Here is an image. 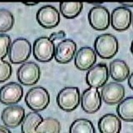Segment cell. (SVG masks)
<instances>
[{"label":"cell","instance_id":"cell-1","mask_svg":"<svg viewBox=\"0 0 133 133\" xmlns=\"http://www.w3.org/2000/svg\"><path fill=\"white\" fill-rule=\"evenodd\" d=\"M119 42L117 38L112 34L105 33L96 37L94 47L96 54L104 59L113 58L119 50Z\"/></svg>","mask_w":133,"mask_h":133},{"label":"cell","instance_id":"cell-2","mask_svg":"<svg viewBox=\"0 0 133 133\" xmlns=\"http://www.w3.org/2000/svg\"><path fill=\"white\" fill-rule=\"evenodd\" d=\"M25 101L29 108L34 111H40L47 108L49 105L50 102V95L44 87H34L27 92Z\"/></svg>","mask_w":133,"mask_h":133},{"label":"cell","instance_id":"cell-3","mask_svg":"<svg viewBox=\"0 0 133 133\" xmlns=\"http://www.w3.org/2000/svg\"><path fill=\"white\" fill-rule=\"evenodd\" d=\"M31 53V44L25 38H17L11 42L8 50L9 59L12 63L18 64L26 61Z\"/></svg>","mask_w":133,"mask_h":133},{"label":"cell","instance_id":"cell-4","mask_svg":"<svg viewBox=\"0 0 133 133\" xmlns=\"http://www.w3.org/2000/svg\"><path fill=\"white\" fill-rule=\"evenodd\" d=\"M80 96V91L77 87H65L59 91L56 101L61 109L70 112L78 107Z\"/></svg>","mask_w":133,"mask_h":133},{"label":"cell","instance_id":"cell-5","mask_svg":"<svg viewBox=\"0 0 133 133\" xmlns=\"http://www.w3.org/2000/svg\"><path fill=\"white\" fill-rule=\"evenodd\" d=\"M55 45L48 36L38 37L33 44V55L39 61L49 62L53 58Z\"/></svg>","mask_w":133,"mask_h":133},{"label":"cell","instance_id":"cell-6","mask_svg":"<svg viewBox=\"0 0 133 133\" xmlns=\"http://www.w3.org/2000/svg\"><path fill=\"white\" fill-rule=\"evenodd\" d=\"M109 78V71L107 65L99 63L93 65L86 74V82L90 87L100 88L107 82Z\"/></svg>","mask_w":133,"mask_h":133},{"label":"cell","instance_id":"cell-7","mask_svg":"<svg viewBox=\"0 0 133 133\" xmlns=\"http://www.w3.org/2000/svg\"><path fill=\"white\" fill-rule=\"evenodd\" d=\"M40 75V67L35 62H25L17 70L18 81L24 85L35 84L39 80Z\"/></svg>","mask_w":133,"mask_h":133},{"label":"cell","instance_id":"cell-8","mask_svg":"<svg viewBox=\"0 0 133 133\" xmlns=\"http://www.w3.org/2000/svg\"><path fill=\"white\" fill-rule=\"evenodd\" d=\"M88 20L91 26L96 30L103 31L110 25V12L108 8L102 5L92 7L89 11Z\"/></svg>","mask_w":133,"mask_h":133},{"label":"cell","instance_id":"cell-9","mask_svg":"<svg viewBox=\"0 0 133 133\" xmlns=\"http://www.w3.org/2000/svg\"><path fill=\"white\" fill-rule=\"evenodd\" d=\"M36 20L42 27L51 29L59 24L61 14L56 7L47 4L41 7L36 12Z\"/></svg>","mask_w":133,"mask_h":133},{"label":"cell","instance_id":"cell-10","mask_svg":"<svg viewBox=\"0 0 133 133\" xmlns=\"http://www.w3.org/2000/svg\"><path fill=\"white\" fill-rule=\"evenodd\" d=\"M132 12L126 7H117L114 8L110 15V22L112 27L117 31H124L132 24Z\"/></svg>","mask_w":133,"mask_h":133},{"label":"cell","instance_id":"cell-11","mask_svg":"<svg viewBox=\"0 0 133 133\" xmlns=\"http://www.w3.org/2000/svg\"><path fill=\"white\" fill-rule=\"evenodd\" d=\"M125 95V89L122 84L116 82L105 83L101 90V98L110 105L119 103Z\"/></svg>","mask_w":133,"mask_h":133},{"label":"cell","instance_id":"cell-12","mask_svg":"<svg viewBox=\"0 0 133 133\" xmlns=\"http://www.w3.org/2000/svg\"><path fill=\"white\" fill-rule=\"evenodd\" d=\"M82 109L88 114H94L101 107L102 98L97 88L88 87L80 96Z\"/></svg>","mask_w":133,"mask_h":133},{"label":"cell","instance_id":"cell-13","mask_svg":"<svg viewBox=\"0 0 133 133\" xmlns=\"http://www.w3.org/2000/svg\"><path fill=\"white\" fill-rule=\"evenodd\" d=\"M23 87L17 82H10L0 88V102L6 105H14L22 99Z\"/></svg>","mask_w":133,"mask_h":133},{"label":"cell","instance_id":"cell-14","mask_svg":"<svg viewBox=\"0 0 133 133\" xmlns=\"http://www.w3.org/2000/svg\"><path fill=\"white\" fill-rule=\"evenodd\" d=\"M25 117V109L19 105H10L2 112V121L4 124L10 128L19 126Z\"/></svg>","mask_w":133,"mask_h":133},{"label":"cell","instance_id":"cell-15","mask_svg":"<svg viewBox=\"0 0 133 133\" xmlns=\"http://www.w3.org/2000/svg\"><path fill=\"white\" fill-rule=\"evenodd\" d=\"M76 47V43L71 39H65L58 42L55 49V61L61 63L70 62L75 55Z\"/></svg>","mask_w":133,"mask_h":133},{"label":"cell","instance_id":"cell-16","mask_svg":"<svg viewBox=\"0 0 133 133\" xmlns=\"http://www.w3.org/2000/svg\"><path fill=\"white\" fill-rule=\"evenodd\" d=\"M74 63L79 70H88L95 63L97 54L91 47H82L76 52Z\"/></svg>","mask_w":133,"mask_h":133},{"label":"cell","instance_id":"cell-17","mask_svg":"<svg viewBox=\"0 0 133 133\" xmlns=\"http://www.w3.org/2000/svg\"><path fill=\"white\" fill-rule=\"evenodd\" d=\"M98 129L101 133H120L121 119L114 114H106L99 119Z\"/></svg>","mask_w":133,"mask_h":133},{"label":"cell","instance_id":"cell-18","mask_svg":"<svg viewBox=\"0 0 133 133\" xmlns=\"http://www.w3.org/2000/svg\"><path fill=\"white\" fill-rule=\"evenodd\" d=\"M108 71L114 80L122 82L130 74V68L124 61L116 58L110 62Z\"/></svg>","mask_w":133,"mask_h":133},{"label":"cell","instance_id":"cell-19","mask_svg":"<svg viewBox=\"0 0 133 133\" xmlns=\"http://www.w3.org/2000/svg\"><path fill=\"white\" fill-rule=\"evenodd\" d=\"M42 120V116L38 112H29L22 122V133H36V128Z\"/></svg>","mask_w":133,"mask_h":133},{"label":"cell","instance_id":"cell-20","mask_svg":"<svg viewBox=\"0 0 133 133\" xmlns=\"http://www.w3.org/2000/svg\"><path fill=\"white\" fill-rule=\"evenodd\" d=\"M116 111L120 119L126 122L133 121V97H126L119 103Z\"/></svg>","mask_w":133,"mask_h":133},{"label":"cell","instance_id":"cell-21","mask_svg":"<svg viewBox=\"0 0 133 133\" xmlns=\"http://www.w3.org/2000/svg\"><path fill=\"white\" fill-rule=\"evenodd\" d=\"M61 124L58 119L52 117L43 119L36 128V133H60Z\"/></svg>","mask_w":133,"mask_h":133},{"label":"cell","instance_id":"cell-22","mask_svg":"<svg viewBox=\"0 0 133 133\" xmlns=\"http://www.w3.org/2000/svg\"><path fill=\"white\" fill-rule=\"evenodd\" d=\"M69 133H95V129L90 120L81 118L72 122Z\"/></svg>","mask_w":133,"mask_h":133},{"label":"cell","instance_id":"cell-23","mask_svg":"<svg viewBox=\"0 0 133 133\" xmlns=\"http://www.w3.org/2000/svg\"><path fill=\"white\" fill-rule=\"evenodd\" d=\"M59 5L61 14L67 18H76L83 8L82 2H61Z\"/></svg>","mask_w":133,"mask_h":133},{"label":"cell","instance_id":"cell-24","mask_svg":"<svg viewBox=\"0 0 133 133\" xmlns=\"http://www.w3.org/2000/svg\"><path fill=\"white\" fill-rule=\"evenodd\" d=\"M14 23V15L10 11L5 8H0V32H6L10 30Z\"/></svg>","mask_w":133,"mask_h":133},{"label":"cell","instance_id":"cell-25","mask_svg":"<svg viewBox=\"0 0 133 133\" xmlns=\"http://www.w3.org/2000/svg\"><path fill=\"white\" fill-rule=\"evenodd\" d=\"M10 44V36L6 34H0V60H3L8 55Z\"/></svg>","mask_w":133,"mask_h":133},{"label":"cell","instance_id":"cell-26","mask_svg":"<svg viewBox=\"0 0 133 133\" xmlns=\"http://www.w3.org/2000/svg\"><path fill=\"white\" fill-rule=\"evenodd\" d=\"M12 75V66L9 62L0 60V83L6 82Z\"/></svg>","mask_w":133,"mask_h":133},{"label":"cell","instance_id":"cell-27","mask_svg":"<svg viewBox=\"0 0 133 133\" xmlns=\"http://www.w3.org/2000/svg\"><path fill=\"white\" fill-rule=\"evenodd\" d=\"M66 34L64 31H58L57 32H53L51 34L50 39L52 41H55L58 39H65Z\"/></svg>","mask_w":133,"mask_h":133},{"label":"cell","instance_id":"cell-28","mask_svg":"<svg viewBox=\"0 0 133 133\" xmlns=\"http://www.w3.org/2000/svg\"><path fill=\"white\" fill-rule=\"evenodd\" d=\"M0 133H12L7 127L0 125Z\"/></svg>","mask_w":133,"mask_h":133},{"label":"cell","instance_id":"cell-29","mask_svg":"<svg viewBox=\"0 0 133 133\" xmlns=\"http://www.w3.org/2000/svg\"><path fill=\"white\" fill-rule=\"evenodd\" d=\"M132 78H133V74H132V73H131V74H130L129 76H128V84H129V86L131 87V89H133Z\"/></svg>","mask_w":133,"mask_h":133},{"label":"cell","instance_id":"cell-30","mask_svg":"<svg viewBox=\"0 0 133 133\" xmlns=\"http://www.w3.org/2000/svg\"><path fill=\"white\" fill-rule=\"evenodd\" d=\"M23 4H25V5H27V6H33V5L38 4L39 2H23Z\"/></svg>","mask_w":133,"mask_h":133},{"label":"cell","instance_id":"cell-31","mask_svg":"<svg viewBox=\"0 0 133 133\" xmlns=\"http://www.w3.org/2000/svg\"><path fill=\"white\" fill-rule=\"evenodd\" d=\"M122 5H123V7H132V2H131V3H130V4L122 3Z\"/></svg>","mask_w":133,"mask_h":133}]
</instances>
